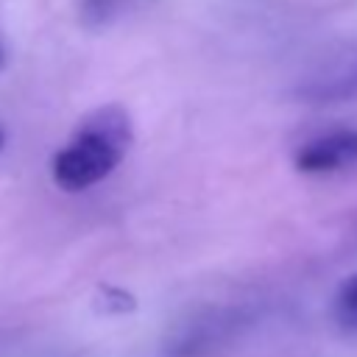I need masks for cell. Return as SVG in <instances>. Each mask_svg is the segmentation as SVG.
Segmentation results:
<instances>
[{
    "mask_svg": "<svg viewBox=\"0 0 357 357\" xmlns=\"http://www.w3.org/2000/svg\"><path fill=\"white\" fill-rule=\"evenodd\" d=\"M131 142V117L123 106L106 103L89 112L73 137L53 153L50 178L64 192H84L103 181L126 159Z\"/></svg>",
    "mask_w": 357,
    "mask_h": 357,
    "instance_id": "1",
    "label": "cell"
},
{
    "mask_svg": "<svg viewBox=\"0 0 357 357\" xmlns=\"http://www.w3.org/2000/svg\"><path fill=\"white\" fill-rule=\"evenodd\" d=\"M298 95L310 103H343L357 100V45L340 50L304 78Z\"/></svg>",
    "mask_w": 357,
    "mask_h": 357,
    "instance_id": "2",
    "label": "cell"
},
{
    "mask_svg": "<svg viewBox=\"0 0 357 357\" xmlns=\"http://www.w3.org/2000/svg\"><path fill=\"white\" fill-rule=\"evenodd\" d=\"M357 165V128H335L307 139L296 151L301 173H337Z\"/></svg>",
    "mask_w": 357,
    "mask_h": 357,
    "instance_id": "3",
    "label": "cell"
},
{
    "mask_svg": "<svg viewBox=\"0 0 357 357\" xmlns=\"http://www.w3.org/2000/svg\"><path fill=\"white\" fill-rule=\"evenodd\" d=\"M332 315H335V324L346 335H357V273H351L337 287L335 301H332Z\"/></svg>",
    "mask_w": 357,
    "mask_h": 357,
    "instance_id": "4",
    "label": "cell"
},
{
    "mask_svg": "<svg viewBox=\"0 0 357 357\" xmlns=\"http://www.w3.org/2000/svg\"><path fill=\"white\" fill-rule=\"evenodd\" d=\"M131 3L134 0H81V17L89 28H100L120 17Z\"/></svg>",
    "mask_w": 357,
    "mask_h": 357,
    "instance_id": "5",
    "label": "cell"
},
{
    "mask_svg": "<svg viewBox=\"0 0 357 357\" xmlns=\"http://www.w3.org/2000/svg\"><path fill=\"white\" fill-rule=\"evenodd\" d=\"M3 64H6V47H3V39H0V70H3Z\"/></svg>",
    "mask_w": 357,
    "mask_h": 357,
    "instance_id": "6",
    "label": "cell"
},
{
    "mask_svg": "<svg viewBox=\"0 0 357 357\" xmlns=\"http://www.w3.org/2000/svg\"><path fill=\"white\" fill-rule=\"evenodd\" d=\"M3 148H6V128L0 126V153H3Z\"/></svg>",
    "mask_w": 357,
    "mask_h": 357,
    "instance_id": "7",
    "label": "cell"
}]
</instances>
